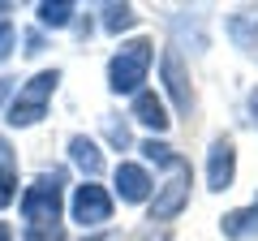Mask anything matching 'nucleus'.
I'll list each match as a JSON object with an SVG mask.
<instances>
[{
	"instance_id": "1",
	"label": "nucleus",
	"mask_w": 258,
	"mask_h": 241,
	"mask_svg": "<svg viewBox=\"0 0 258 241\" xmlns=\"http://www.w3.org/2000/svg\"><path fill=\"white\" fill-rule=\"evenodd\" d=\"M155 65H159V56H155V39H151V35L120 39L116 52L108 56V69H103L108 91L116 95V99H134L138 91H147V78H151Z\"/></svg>"
},
{
	"instance_id": "2",
	"label": "nucleus",
	"mask_w": 258,
	"mask_h": 241,
	"mask_svg": "<svg viewBox=\"0 0 258 241\" xmlns=\"http://www.w3.org/2000/svg\"><path fill=\"white\" fill-rule=\"evenodd\" d=\"M64 207H69V194H64V172H60V168L39 172L35 181L22 186V198H18L22 228H26V224H56V220H64Z\"/></svg>"
},
{
	"instance_id": "3",
	"label": "nucleus",
	"mask_w": 258,
	"mask_h": 241,
	"mask_svg": "<svg viewBox=\"0 0 258 241\" xmlns=\"http://www.w3.org/2000/svg\"><path fill=\"white\" fill-rule=\"evenodd\" d=\"M60 69H39V74H30L26 82L18 86V99L9 103V112H5V125L9 130H35L39 120L47 116V108H52V95L60 91Z\"/></svg>"
},
{
	"instance_id": "4",
	"label": "nucleus",
	"mask_w": 258,
	"mask_h": 241,
	"mask_svg": "<svg viewBox=\"0 0 258 241\" xmlns=\"http://www.w3.org/2000/svg\"><path fill=\"white\" fill-rule=\"evenodd\" d=\"M189 194H194V168H189V159L181 155L168 172L155 176V194H151V203H147V220L151 224H172L176 215L189 207Z\"/></svg>"
},
{
	"instance_id": "5",
	"label": "nucleus",
	"mask_w": 258,
	"mask_h": 241,
	"mask_svg": "<svg viewBox=\"0 0 258 241\" xmlns=\"http://www.w3.org/2000/svg\"><path fill=\"white\" fill-rule=\"evenodd\" d=\"M64 215H69L82 232H99V228H108L112 215H116V198H112V190L99 186V181H78V186L69 190Z\"/></svg>"
},
{
	"instance_id": "6",
	"label": "nucleus",
	"mask_w": 258,
	"mask_h": 241,
	"mask_svg": "<svg viewBox=\"0 0 258 241\" xmlns=\"http://www.w3.org/2000/svg\"><path fill=\"white\" fill-rule=\"evenodd\" d=\"M159 82H164V99L172 108V116H185L189 120L198 112V95H194V78H189V61H185L176 47H164L159 52Z\"/></svg>"
},
{
	"instance_id": "7",
	"label": "nucleus",
	"mask_w": 258,
	"mask_h": 241,
	"mask_svg": "<svg viewBox=\"0 0 258 241\" xmlns=\"http://www.w3.org/2000/svg\"><path fill=\"white\" fill-rule=\"evenodd\" d=\"M155 194V172L142 159H116L112 168V198L120 207H147Z\"/></svg>"
},
{
	"instance_id": "8",
	"label": "nucleus",
	"mask_w": 258,
	"mask_h": 241,
	"mask_svg": "<svg viewBox=\"0 0 258 241\" xmlns=\"http://www.w3.org/2000/svg\"><path fill=\"white\" fill-rule=\"evenodd\" d=\"M211 22H207V9H172L168 13V35H172L176 52H189V56H207V47H211Z\"/></svg>"
},
{
	"instance_id": "9",
	"label": "nucleus",
	"mask_w": 258,
	"mask_h": 241,
	"mask_svg": "<svg viewBox=\"0 0 258 241\" xmlns=\"http://www.w3.org/2000/svg\"><path fill=\"white\" fill-rule=\"evenodd\" d=\"M203 181L211 194H228L237 186V142L228 134H215L203 155Z\"/></svg>"
},
{
	"instance_id": "10",
	"label": "nucleus",
	"mask_w": 258,
	"mask_h": 241,
	"mask_svg": "<svg viewBox=\"0 0 258 241\" xmlns=\"http://www.w3.org/2000/svg\"><path fill=\"white\" fill-rule=\"evenodd\" d=\"M129 120H134V125H142V130H147V138H164L168 130H172V108H168V99L159 91H138L134 95V99H129V112H125Z\"/></svg>"
},
{
	"instance_id": "11",
	"label": "nucleus",
	"mask_w": 258,
	"mask_h": 241,
	"mask_svg": "<svg viewBox=\"0 0 258 241\" xmlns=\"http://www.w3.org/2000/svg\"><path fill=\"white\" fill-rule=\"evenodd\" d=\"M64 159L82 172V181H99L103 168H108V155H103V142L91 138V134H69L64 142Z\"/></svg>"
},
{
	"instance_id": "12",
	"label": "nucleus",
	"mask_w": 258,
	"mask_h": 241,
	"mask_svg": "<svg viewBox=\"0 0 258 241\" xmlns=\"http://www.w3.org/2000/svg\"><path fill=\"white\" fill-rule=\"evenodd\" d=\"M224 35L241 56H258V5H241L224 18Z\"/></svg>"
},
{
	"instance_id": "13",
	"label": "nucleus",
	"mask_w": 258,
	"mask_h": 241,
	"mask_svg": "<svg viewBox=\"0 0 258 241\" xmlns=\"http://www.w3.org/2000/svg\"><path fill=\"white\" fill-rule=\"evenodd\" d=\"M220 237L224 241H258V194L245 207H232L220 215Z\"/></svg>"
},
{
	"instance_id": "14",
	"label": "nucleus",
	"mask_w": 258,
	"mask_h": 241,
	"mask_svg": "<svg viewBox=\"0 0 258 241\" xmlns=\"http://www.w3.org/2000/svg\"><path fill=\"white\" fill-rule=\"evenodd\" d=\"M95 18H99V30H103V35H112L116 43H120V39H129V30L138 26V9H134L129 0H108V5L95 9Z\"/></svg>"
},
{
	"instance_id": "15",
	"label": "nucleus",
	"mask_w": 258,
	"mask_h": 241,
	"mask_svg": "<svg viewBox=\"0 0 258 241\" xmlns=\"http://www.w3.org/2000/svg\"><path fill=\"white\" fill-rule=\"evenodd\" d=\"M78 13H82V9H78L74 0H39V5H35V26L47 30V35H56V30H74Z\"/></svg>"
},
{
	"instance_id": "16",
	"label": "nucleus",
	"mask_w": 258,
	"mask_h": 241,
	"mask_svg": "<svg viewBox=\"0 0 258 241\" xmlns=\"http://www.w3.org/2000/svg\"><path fill=\"white\" fill-rule=\"evenodd\" d=\"M99 134H103V147L108 151H120V159H125V151H138V142H134V120L120 116V112L99 116Z\"/></svg>"
},
{
	"instance_id": "17",
	"label": "nucleus",
	"mask_w": 258,
	"mask_h": 241,
	"mask_svg": "<svg viewBox=\"0 0 258 241\" xmlns=\"http://www.w3.org/2000/svg\"><path fill=\"white\" fill-rule=\"evenodd\" d=\"M138 155H142V164L155 168V176H159V172H168V168L181 159V151H176L168 138H142L138 142Z\"/></svg>"
},
{
	"instance_id": "18",
	"label": "nucleus",
	"mask_w": 258,
	"mask_h": 241,
	"mask_svg": "<svg viewBox=\"0 0 258 241\" xmlns=\"http://www.w3.org/2000/svg\"><path fill=\"white\" fill-rule=\"evenodd\" d=\"M18 26H13V18H9V5H0V65H9L13 61V52H18Z\"/></svg>"
},
{
	"instance_id": "19",
	"label": "nucleus",
	"mask_w": 258,
	"mask_h": 241,
	"mask_svg": "<svg viewBox=\"0 0 258 241\" xmlns=\"http://www.w3.org/2000/svg\"><path fill=\"white\" fill-rule=\"evenodd\" d=\"M22 241H69V228H64V220H56V224H26V228H22Z\"/></svg>"
},
{
	"instance_id": "20",
	"label": "nucleus",
	"mask_w": 258,
	"mask_h": 241,
	"mask_svg": "<svg viewBox=\"0 0 258 241\" xmlns=\"http://www.w3.org/2000/svg\"><path fill=\"white\" fill-rule=\"evenodd\" d=\"M18 198H22V176H18V168H0V211H9Z\"/></svg>"
},
{
	"instance_id": "21",
	"label": "nucleus",
	"mask_w": 258,
	"mask_h": 241,
	"mask_svg": "<svg viewBox=\"0 0 258 241\" xmlns=\"http://www.w3.org/2000/svg\"><path fill=\"white\" fill-rule=\"evenodd\" d=\"M129 241H172V228H168V224H142V228H134L129 232Z\"/></svg>"
},
{
	"instance_id": "22",
	"label": "nucleus",
	"mask_w": 258,
	"mask_h": 241,
	"mask_svg": "<svg viewBox=\"0 0 258 241\" xmlns=\"http://www.w3.org/2000/svg\"><path fill=\"white\" fill-rule=\"evenodd\" d=\"M47 52V30L30 26L26 35H22V56H43Z\"/></svg>"
},
{
	"instance_id": "23",
	"label": "nucleus",
	"mask_w": 258,
	"mask_h": 241,
	"mask_svg": "<svg viewBox=\"0 0 258 241\" xmlns=\"http://www.w3.org/2000/svg\"><path fill=\"white\" fill-rule=\"evenodd\" d=\"M18 78H9V74H0V116H5V112H9V103L18 99Z\"/></svg>"
},
{
	"instance_id": "24",
	"label": "nucleus",
	"mask_w": 258,
	"mask_h": 241,
	"mask_svg": "<svg viewBox=\"0 0 258 241\" xmlns=\"http://www.w3.org/2000/svg\"><path fill=\"white\" fill-rule=\"evenodd\" d=\"M95 26H99V18H95V13H78V22H74V35L86 43V39L95 35Z\"/></svg>"
},
{
	"instance_id": "25",
	"label": "nucleus",
	"mask_w": 258,
	"mask_h": 241,
	"mask_svg": "<svg viewBox=\"0 0 258 241\" xmlns=\"http://www.w3.org/2000/svg\"><path fill=\"white\" fill-rule=\"evenodd\" d=\"M0 168H18V151H13V142L0 134Z\"/></svg>"
},
{
	"instance_id": "26",
	"label": "nucleus",
	"mask_w": 258,
	"mask_h": 241,
	"mask_svg": "<svg viewBox=\"0 0 258 241\" xmlns=\"http://www.w3.org/2000/svg\"><path fill=\"white\" fill-rule=\"evenodd\" d=\"M245 116H249V125L258 130V86H254V91L245 95Z\"/></svg>"
},
{
	"instance_id": "27",
	"label": "nucleus",
	"mask_w": 258,
	"mask_h": 241,
	"mask_svg": "<svg viewBox=\"0 0 258 241\" xmlns=\"http://www.w3.org/2000/svg\"><path fill=\"white\" fill-rule=\"evenodd\" d=\"M78 241H116V232H112V228H99V232H82Z\"/></svg>"
},
{
	"instance_id": "28",
	"label": "nucleus",
	"mask_w": 258,
	"mask_h": 241,
	"mask_svg": "<svg viewBox=\"0 0 258 241\" xmlns=\"http://www.w3.org/2000/svg\"><path fill=\"white\" fill-rule=\"evenodd\" d=\"M0 241H13V224H5V220H0Z\"/></svg>"
}]
</instances>
